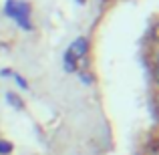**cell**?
Returning <instances> with one entry per match:
<instances>
[{
    "label": "cell",
    "instance_id": "cell-4",
    "mask_svg": "<svg viewBox=\"0 0 159 155\" xmlns=\"http://www.w3.org/2000/svg\"><path fill=\"white\" fill-rule=\"evenodd\" d=\"M8 101H10L14 107H22V103H20V99H14V95H8Z\"/></svg>",
    "mask_w": 159,
    "mask_h": 155
},
{
    "label": "cell",
    "instance_id": "cell-2",
    "mask_svg": "<svg viewBox=\"0 0 159 155\" xmlns=\"http://www.w3.org/2000/svg\"><path fill=\"white\" fill-rule=\"evenodd\" d=\"M87 48H89V43H87V39H77V40H75V44H73V47L69 48V52L73 54V58L77 61V58L85 57Z\"/></svg>",
    "mask_w": 159,
    "mask_h": 155
},
{
    "label": "cell",
    "instance_id": "cell-3",
    "mask_svg": "<svg viewBox=\"0 0 159 155\" xmlns=\"http://www.w3.org/2000/svg\"><path fill=\"white\" fill-rule=\"evenodd\" d=\"M10 151H12V145L8 143V141H0V153H2V155H8Z\"/></svg>",
    "mask_w": 159,
    "mask_h": 155
},
{
    "label": "cell",
    "instance_id": "cell-1",
    "mask_svg": "<svg viewBox=\"0 0 159 155\" xmlns=\"http://www.w3.org/2000/svg\"><path fill=\"white\" fill-rule=\"evenodd\" d=\"M6 12H8V14H10L22 28H26V30L30 28V24H28V6H26V4H20V2H14V0H8Z\"/></svg>",
    "mask_w": 159,
    "mask_h": 155
}]
</instances>
